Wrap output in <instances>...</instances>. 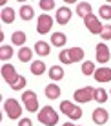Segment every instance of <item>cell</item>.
Here are the masks:
<instances>
[{
	"label": "cell",
	"mask_w": 111,
	"mask_h": 126,
	"mask_svg": "<svg viewBox=\"0 0 111 126\" xmlns=\"http://www.w3.org/2000/svg\"><path fill=\"white\" fill-rule=\"evenodd\" d=\"M51 26H53V18L48 15V13H42L37 18V31L40 35H46L51 31Z\"/></svg>",
	"instance_id": "obj_6"
},
{
	"label": "cell",
	"mask_w": 111,
	"mask_h": 126,
	"mask_svg": "<svg viewBox=\"0 0 111 126\" xmlns=\"http://www.w3.org/2000/svg\"><path fill=\"white\" fill-rule=\"evenodd\" d=\"M35 16V11H33L31 6H22L20 7V18L22 20H31Z\"/></svg>",
	"instance_id": "obj_21"
},
{
	"label": "cell",
	"mask_w": 111,
	"mask_h": 126,
	"mask_svg": "<svg viewBox=\"0 0 111 126\" xmlns=\"http://www.w3.org/2000/svg\"><path fill=\"white\" fill-rule=\"evenodd\" d=\"M76 15H78L80 18H86V16L93 15L91 4H89V2H80V4H76Z\"/></svg>",
	"instance_id": "obj_13"
},
{
	"label": "cell",
	"mask_w": 111,
	"mask_h": 126,
	"mask_svg": "<svg viewBox=\"0 0 111 126\" xmlns=\"http://www.w3.org/2000/svg\"><path fill=\"white\" fill-rule=\"evenodd\" d=\"M11 57H13L11 46H2V47H0V59H2V60H7V59H11Z\"/></svg>",
	"instance_id": "obj_27"
},
{
	"label": "cell",
	"mask_w": 111,
	"mask_h": 126,
	"mask_svg": "<svg viewBox=\"0 0 111 126\" xmlns=\"http://www.w3.org/2000/svg\"><path fill=\"white\" fill-rule=\"evenodd\" d=\"M84 49L82 47H71L69 49V57H71V62H80L84 59Z\"/></svg>",
	"instance_id": "obj_19"
},
{
	"label": "cell",
	"mask_w": 111,
	"mask_h": 126,
	"mask_svg": "<svg viewBox=\"0 0 111 126\" xmlns=\"http://www.w3.org/2000/svg\"><path fill=\"white\" fill-rule=\"evenodd\" d=\"M44 71H46V64L42 62V60L31 62V73H33V75H42Z\"/></svg>",
	"instance_id": "obj_22"
},
{
	"label": "cell",
	"mask_w": 111,
	"mask_h": 126,
	"mask_svg": "<svg viewBox=\"0 0 111 126\" xmlns=\"http://www.w3.org/2000/svg\"><path fill=\"white\" fill-rule=\"evenodd\" d=\"M38 121H40L42 124H46V126H55L58 123V113L51 106H44L38 111Z\"/></svg>",
	"instance_id": "obj_1"
},
{
	"label": "cell",
	"mask_w": 111,
	"mask_h": 126,
	"mask_svg": "<svg viewBox=\"0 0 111 126\" xmlns=\"http://www.w3.org/2000/svg\"><path fill=\"white\" fill-rule=\"evenodd\" d=\"M67 42V37L64 33H60V31H57V33H53L51 35V44L53 46H58V47H62L64 44Z\"/></svg>",
	"instance_id": "obj_15"
},
{
	"label": "cell",
	"mask_w": 111,
	"mask_h": 126,
	"mask_svg": "<svg viewBox=\"0 0 111 126\" xmlns=\"http://www.w3.org/2000/svg\"><path fill=\"white\" fill-rule=\"evenodd\" d=\"M0 16H2L4 24H13V22H15V9H11V7H4Z\"/></svg>",
	"instance_id": "obj_16"
},
{
	"label": "cell",
	"mask_w": 111,
	"mask_h": 126,
	"mask_svg": "<svg viewBox=\"0 0 111 126\" xmlns=\"http://www.w3.org/2000/svg\"><path fill=\"white\" fill-rule=\"evenodd\" d=\"M100 38L111 40V26L109 24H104V29H102V33H100Z\"/></svg>",
	"instance_id": "obj_30"
},
{
	"label": "cell",
	"mask_w": 111,
	"mask_h": 126,
	"mask_svg": "<svg viewBox=\"0 0 111 126\" xmlns=\"http://www.w3.org/2000/svg\"><path fill=\"white\" fill-rule=\"evenodd\" d=\"M35 51H37V55L46 57V55H49V44L44 40H38V42H35Z\"/></svg>",
	"instance_id": "obj_18"
},
{
	"label": "cell",
	"mask_w": 111,
	"mask_h": 126,
	"mask_svg": "<svg viewBox=\"0 0 111 126\" xmlns=\"http://www.w3.org/2000/svg\"><path fill=\"white\" fill-rule=\"evenodd\" d=\"M18 59H20V62H29V60L33 59V51L29 49V47L22 46L20 51H18Z\"/></svg>",
	"instance_id": "obj_20"
},
{
	"label": "cell",
	"mask_w": 111,
	"mask_h": 126,
	"mask_svg": "<svg viewBox=\"0 0 111 126\" xmlns=\"http://www.w3.org/2000/svg\"><path fill=\"white\" fill-rule=\"evenodd\" d=\"M71 9L67 6H64V7H60V9H57V24L58 26H66L67 22L71 20Z\"/></svg>",
	"instance_id": "obj_10"
},
{
	"label": "cell",
	"mask_w": 111,
	"mask_h": 126,
	"mask_svg": "<svg viewBox=\"0 0 111 126\" xmlns=\"http://www.w3.org/2000/svg\"><path fill=\"white\" fill-rule=\"evenodd\" d=\"M75 101L76 102H89L95 99V88L93 86H86V88H80L75 92Z\"/></svg>",
	"instance_id": "obj_5"
},
{
	"label": "cell",
	"mask_w": 111,
	"mask_h": 126,
	"mask_svg": "<svg viewBox=\"0 0 111 126\" xmlns=\"http://www.w3.org/2000/svg\"><path fill=\"white\" fill-rule=\"evenodd\" d=\"M62 77H64V68H60V66H51V69H49V79L51 80L58 82V80H62Z\"/></svg>",
	"instance_id": "obj_17"
},
{
	"label": "cell",
	"mask_w": 111,
	"mask_h": 126,
	"mask_svg": "<svg viewBox=\"0 0 111 126\" xmlns=\"http://www.w3.org/2000/svg\"><path fill=\"white\" fill-rule=\"evenodd\" d=\"M82 73L84 75H95V64H93L91 60H86V62L82 64Z\"/></svg>",
	"instance_id": "obj_25"
},
{
	"label": "cell",
	"mask_w": 111,
	"mask_h": 126,
	"mask_svg": "<svg viewBox=\"0 0 111 126\" xmlns=\"http://www.w3.org/2000/svg\"><path fill=\"white\" fill-rule=\"evenodd\" d=\"M60 111L64 115H67L69 119H73V121L82 117V110H80L78 106H75L73 102H69V101H62L60 102Z\"/></svg>",
	"instance_id": "obj_2"
},
{
	"label": "cell",
	"mask_w": 111,
	"mask_h": 126,
	"mask_svg": "<svg viewBox=\"0 0 111 126\" xmlns=\"http://www.w3.org/2000/svg\"><path fill=\"white\" fill-rule=\"evenodd\" d=\"M11 40H13V44H16V46L22 47V44L25 42V33L24 31H15L11 35Z\"/></svg>",
	"instance_id": "obj_23"
},
{
	"label": "cell",
	"mask_w": 111,
	"mask_h": 126,
	"mask_svg": "<svg viewBox=\"0 0 111 126\" xmlns=\"http://www.w3.org/2000/svg\"><path fill=\"white\" fill-rule=\"evenodd\" d=\"M58 60L62 64H71V57H69V49H64L58 53Z\"/></svg>",
	"instance_id": "obj_29"
},
{
	"label": "cell",
	"mask_w": 111,
	"mask_h": 126,
	"mask_svg": "<svg viewBox=\"0 0 111 126\" xmlns=\"http://www.w3.org/2000/svg\"><path fill=\"white\" fill-rule=\"evenodd\" d=\"M84 24H86V28H87L93 35H100L102 29H104V24H100V20L95 16V13H93V15H89V16H86V18H84Z\"/></svg>",
	"instance_id": "obj_7"
},
{
	"label": "cell",
	"mask_w": 111,
	"mask_h": 126,
	"mask_svg": "<svg viewBox=\"0 0 111 126\" xmlns=\"http://www.w3.org/2000/svg\"><path fill=\"white\" fill-rule=\"evenodd\" d=\"M95 101L97 102H106L108 101V92H106V90H102V88H97L95 90Z\"/></svg>",
	"instance_id": "obj_24"
},
{
	"label": "cell",
	"mask_w": 111,
	"mask_h": 126,
	"mask_svg": "<svg viewBox=\"0 0 111 126\" xmlns=\"http://www.w3.org/2000/svg\"><path fill=\"white\" fill-rule=\"evenodd\" d=\"M44 92H46V97L51 99V101H53V99H58V97H60V88H58V84H55V82L48 84Z\"/></svg>",
	"instance_id": "obj_14"
},
{
	"label": "cell",
	"mask_w": 111,
	"mask_h": 126,
	"mask_svg": "<svg viewBox=\"0 0 111 126\" xmlns=\"http://www.w3.org/2000/svg\"><path fill=\"white\" fill-rule=\"evenodd\" d=\"M22 102L25 106V110L31 111V113H35L38 110V99H37V93L31 92V90H27V92L22 93Z\"/></svg>",
	"instance_id": "obj_4"
},
{
	"label": "cell",
	"mask_w": 111,
	"mask_h": 126,
	"mask_svg": "<svg viewBox=\"0 0 111 126\" xmlns=\"http://www.w3.org/2000/svg\"><path fill=\"white\" fill-rule=\"evenodd\" d=\"M18 126H33V123H31V119H27V117H24V119H20Z\"/></svg>",
	"instance_id": "obj_32"
},
{
	"label": "cell",
	"mask_w": 111,
	"mask_h": 126,
	"mask_svg": "<svg viewBox=\"0 0 111 126\" xmlns=\"http://www.w3.org/2000/svg\"><path fill=\"white\" fill-rule=\"evenodd\" d=\"M62 126H75V124H73V123H64Z\"/></svg>",
	"instance_id": "obj_33"
},
{
	"label": "cell",
	"mask_w": 111,
	"mask_h": 126,
	"mask_svg": "<svg viewBox=\"0 0 111 126\" xmlns=\"http://www.w3.org/2000/svg\"><path fill=\"white\" fill-rule=\"evenodd\" d=\"M4 111L7 113L9 119H20V115H22V108L16 99H7L4 102Z\"/></svg>",
	"instance_id": "obj_3"
},
{
	"label": "cell",
	"mask_w": 111,
	"mask_h": 126,
	"mask_svg": "<svg viewBox=\"0 0 111 126\" xmlns=\"http://www.w3.org/2000/svg\"><path fill=\"white\" fill-rule=\"evenodd\" d=\"M95 51H97V62H100V64H106L109 60L111 57V53H109V47L106 42H99L95 47Z\"/></svg>",
	"instance_id": "obj_8"
},
{
	"label": "cell",
	"mask_w": 111,
	"mask_h": 126,
	"mask_svg": "<svg viewBox=\"0 0 111 126\" xmlns=\"http://www.w3.org/2000/svg\"><path fill=\"white\" fill-rule=\"evenodd\" d=\"M2 77H4V80L11 86V84L16 82V79H18L20 75H16L15 66H11V64H4V66H2Z\"/></svg>",
	"instance_id": "obj_9"
},
{
	"label": "cell",
	"mask_w": 111,
	"mask_h": 126,
	"mask_svg": "<svg viewBox=\"0 0 111 126\" xmlns=\"http://www.w3.org/2000/svg\"><path fill=\"white\" fill-rule=\"evenodd\" d=\"M25 84H27V80H25L24 77L20 75L18 79H16V82H15V84H11V90H15V92H20L22 88H25Z\"/></svg>",
	"instance_id": "obj_28"
},
{
	"label": "cell",
	"mask_w": 111,
	"mask_h": 126,
	"mask_svg": "<svg viewBox=\"0 0 111 126\" xmlns=\"http://www.w3.org/2000/svg\"><path fill=\"white\" fill-rule=\"evenodd\" d=\"M95 80L97 82H111V69L109 68L95 69Z\"/></svg>",
	"instance_id": "obj_12"
},
{
	"label": "cell",
	"mask_w": 111,
	"mask_h": 126,
	"mask_svg": "<svg viewBox=\"0 0 111 126\" xmlns=\"http://www.w3.org/2000/svg\"><path fill=\"white\" fill-rule=\"evenodd\" d=\"M53 7H55V2H53V0H40V9L49 11V9H53Z\"/></svg>",
	"instance_id": "obj_31"
},
{
	"label": "cell",
	"mask_w": 111,
	"mask_h": 126,
	"mask_svg": "<svg viewBox=\"0 0 111 126\" xmlns=\"http://www.w3.org/2000/svg\"><path fill=\"white\" fill-rule=\"evenodd\" d=\"M99 13H100V16L104 20H111V6L109 4H104V6L99 9Z\"/></svg>",
	"instance_id": "obj_26"
},
{
	"label": "cell",
	"mask_w": 111,
	"mask_h": 126,
	"mask_svg": "<svg viewBox=\"0 0 111 126\" xmlns=\"http://www.w3.org/2000/svg\"><path fill=\"white\" fill-rule=\"evenodd\" d=\"M93 121H95V124H106L108 123V119H109V115H108V110H104V108H97V110H93Z\"/></svg>",
	"instance_id": "obj_11"
}]
</instances>
